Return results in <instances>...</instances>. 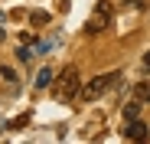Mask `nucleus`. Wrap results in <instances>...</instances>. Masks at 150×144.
Listing matches in <instances>:
<instances>
[{"label":"nucleus","mask_w":150,"mask_h":144,"mask_svg":"<svg viewBox=\"0 0 150 144\" xmlns=\"http://www.w3.org/2000/svg\"><path fill=\"white\" fill-rule=\"evenodd\" d=\"M52 92H56L59 102H75L82 95V76H79V69L65 66L59 76H56V82H52Z\"/></svg>","instance_id":"nucleus-1"},{"label":"nucleus","mask_w":150,"mask_h":144,"mask_svg":"<svg viewBox=\"0 0 150 144\" xmlns=\"http://www.w3.org/2000/svg\"><path fill=\"white\" fill-rule=\"evenodd\" d=\"M111 23H114V7H111V0H98L91 20L85 23V36H98V33H105Z\"/></svg>","instance_id":"nucleus-2"},{"label":"nucleus","mask_w":150,"mask_h":144,"mask_svg":"<svg viewBox=\"0 0 150 144\" xmlns=\"http://www.w3.org/2000/svg\"><path fill=\"white\" fill-rule=\"evenodd\" d=\"M121 79V72H105V76H95V79H88L85 85H82V98L85 102H95V98H101V95L114 85Z\"/></svg>","instance_id":"nucleus-3"},{"label":"nucleus","mask_w":150,"mask_h":144,"mask_svg":"<svg viewBox=\"0 0 150 144\" xmlns=\"http://www.w3.org/2000/svg\"><path fill=\"white\" fill-rule=\"evenodd\" d=\"M124 138H131V141H147L150 131L144 121H137V118H131V121H124Z\"/></svg>","instance_id":"nucleus-4"},{"label":"nucleus","mask_w":150,"mask_h":144,"mask_svg":"<svg viewBox=\"0 0 150 144\" xmlns=\"http://www.w3.org/2000/svg\"><path fill=\"white\" fill-rule=\"evenodd\" d=\"M140 98H137V95H134V102H127V105H124V121H131V118H137L140 115Z\"/></svg>","instance_id":"nucleus-5"},{"label":"nucleus","mask_w":150,"mask_h":144,"mask_svg":"<svg viewBox=\"0 0 150 144\" xmlns=\"http://www.w3.org/2000/svg\"><path fill=\"white\" fill-rule=\"evenodd\" d=\"M52 85V69H39V76H36V88H49Z\"/></svg>","instance_id":"nucleus-6"},{"label":"nucleus","mask_w":150,"mask_h":144,"mask_svg":"<svg viewBox=\"0 0 150 144\" xmlns=\"http://www.w3.org/2000/svg\"><path fill=\"white\" fill-rule=\"evenodd\" d=\"M49 20H52V16H49L46 10H33V13H30V23H33V26H46Z\"/></svg>","instance_id":"nucleus-7"},{"label":"nucleus","mask_w":150,"mask_h":144,"mask_svg":"<svg viewBox=\"0 0 150 144\" xmlns=\"http://www.w3.org/2000/svg\"><path fill=\"white\" fill-rule=\"evenodd\" d=\"M134 95H137L140 102H150V79H147V82H137V88H134Z\"/></svg>","instance_id":"nucleus-8"},{"label":"nucleus","mask_w":150,"mask_h":144,"mask_svg":"<svg viewBox=\"0 0 150 144\" xmlns=\"http://www.w3.org/2000/svg\"><path fill=\"white\" fill-rule=\"evenodd\" d=\"M0 76H4V79H10V82H16V72H13L10 66H0Z\"/></svg>","instance_id":"nucleus-9"},{"label":"nucleus","mask_w":150,"mask_h":144,"mask_svg":"<svg viewBox=\"0 0 150 144\" xmlns=\"http://www.w3.org/2000/svg\"><path fill=\"white\" fill-rule=\"evenodd\" d=\"M140 66H144V72H147V76H150V49L144 53V59H140Z\"/></svg>","instance_id":"nucleus-10"}]
</instances>
